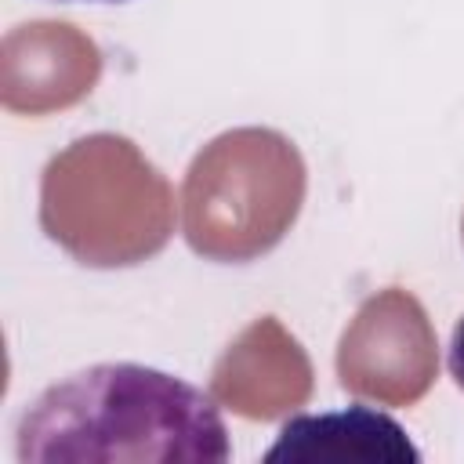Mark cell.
<instances>
[{
  "label": "cell",
  "mask_w": 464,
  "mask_h": 464,
  "mask_svg": "<svg viewBox=\"0 0 464 464\" xmlns=\"http://www.w3.org/2000/svg\"><path fill=\"white\" fill-rule=\"evenodd\" d=\"M446 366H450V377L457 381V388L464 392V315L457 319L453 334H450V348H446Z\"/></svg>",
  "instance_id": "3"
},
{
  "label": "cell",
  "mask_w": 464,
  "mask_h": 464,
  "mask_svg": "<svg viewBox=\"0 0 464 464\" xmlns=\"http://www.w3.org/2000/svg\"><path fill=\"white\" fill-rule=\"evenodd\" d=\"M65 4H83V0H65ZM87 4H127V0H87Z\"/></svg>",
  "instance_id": "4"
},
{
  "label": "cell",
  "mask_w": 464,
  "mask_h": 464,
  "mask_svg": "<svg viewBox=\"0 0 464 464\" xmlns=\"http://www.w3.org/2000/svg\"><path fill=\"white\" fill-rule=\"evenodd\" d=\"M22 464L232 457L218 402L156 366L98 362L44 388L18 420Z\"/></svg>",
  "instance_id": "1"
},
{
  "label": "cell",
  "mask_w": 464,
  "mask_h": 464,
  "mask_svg": "<svg viewBox=\"0 0 464 464\" xmlns=\"http://www.w3.org/2000/svg\"><path fill=\"white\" fill-rule=\"evenodd\" d=\"M268 464L276 460H362V464H417L420 450L406 435V428L366 406L352 402L341 410H323V413H297L290 417L276 442L265 453Z\"/></svg>",
  "instance_id": "2"
}]
</instances>
